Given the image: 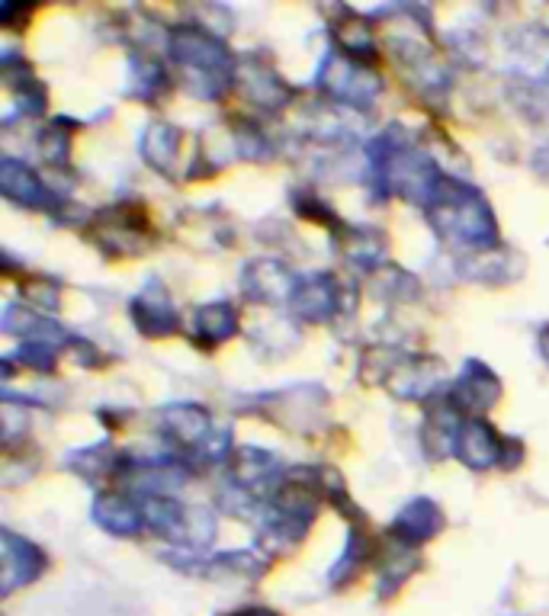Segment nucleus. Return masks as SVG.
Here are the masks:
<instances>
[{"label":"nucleus","mask_w":549,"mask_h":616,"mask_svg":"<svg viewBox=\"0 0 549 616\" xmlns=\"http://www.w3.org/2000/svg\"><path fill=\"white\" fill-rule=\"evenodd\" d=\"M460 456L469 466H488L495 459V434L479 421L466 424L460 434Z\"/></svg>","instance_id":"1"},{"label":"nucleus","mask_w":549,"mask_h":616,"mask_svg":"<svg viewBox=\"0 0 549 616\" xmlns=\"http://www.w3.org/2000/svg\"><path fill=\"white\" fill-rule=\"evenodd\" d=\"M97 520L103 523L106 530H116V533H135L139 530V514H135V507L122 498H106L100 507H97Z\"/></svg>","instance_id":"2"},{"label":"nucleus","mask_w":549,"mask_h":616,"mask_svg":"<svg viewBox=\"0 0 549 616\" xmlns=\"http://www.w3.org/2000/svg\"><path fill=\"white\" fill-rule=\"evenodd\" d=\"M293 305L302 308L305 315H309V305H312V318L318 315H325L328 308H331V286L325 280H305L299 289H296V296H293Z\"/></svg>","instance_id":"3"},{"label":"nucleus","mask_w":549,"mask_h":616,"mask_svg":"<svg viewBox=\"0 0 549 616\" xmlns=\"http://www.w3.org/2000/svg\"><path fill=\"white\" fill-rule=\"evenodd\" d=\"M399 527H405V536H427V533L437 527L434 504L418 501L415 507H408V511L402 514V520H399Z\"/></svg>","instance_id":"4"},{"label":"nucleus","mask_w":549,"mask_h":616,"mask_svg":"<svg viewBox=\"0 0 549 616\" xmlns=\"http://www.w3.org/2000/svg\"><path fill=\"white\" fill-rule=\"evenodd\" d=\"M171 424L177 434H183V440H200L206 434V418H203V411H196V408H177L171 411Z\"/></svg>","instance_id":"5"},{"label":"nucleus","mask_w":549,"mask_h":616,"mask_svg":"<svg viewBox=\"0 0 549 616\" xmlns=\"http://www.w3.org/2000/svg\"><path fill=\"white\" fill-rule=\"evenodd\" d=\"M200 318H203V328H209V331L216 334V337H225L228 331L235 328V315L228 312L225 305H209Z\"/></svg>","instance_id":"6"},{"label":"nucleus","mask_w":549,"mask_h":616,"mask_svg":"<svg viewBox=\"0 0 549 616\" xmlns=\"http://www.w3.org/2000/svg\"><path fill=\"white\" fill-rule=\"evenodd\" d=\"M540 347H543V357L549 360V328H546V331L540 334Z\"/></svg>","instance_id":"7"},{"label":"nucleus","mask_w":549,"mask_h":616,"mask_svg":"<svg viewBox=\"0 0 549 616\" xmlns=\"http://www.w3.org/2000/svg\"><path fill=\"white\" fill-rule=\"evenodd\" d=\"M235 616H273L270 610H244V613H235Z\"/></svg>","instance_id":"8"}]
</instances>
